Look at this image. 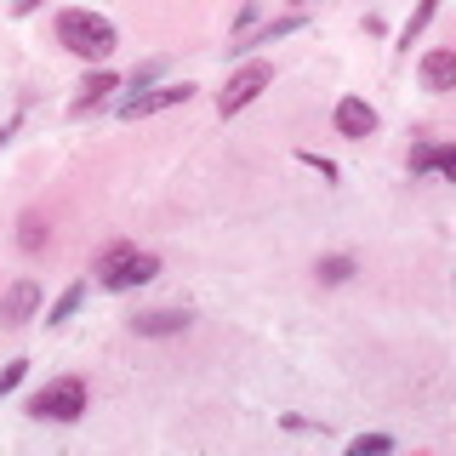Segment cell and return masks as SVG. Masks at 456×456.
<instances>
[{
  "mask_svg": "<svg viewBox=\"0 0 456 456\" xmlns=\"http://www.w3.org/2000/svg\"><path fill=\"white\" fill-rule=\"evenodd\" d=\"M92 274H97L103 291H132V285H149L154 274H160V256H154V251H137L132 240H114V246L97 251Z\"/></svg>",
  "mask_w": 456,
  "mask_h": 456,
  "instance_id": "cell-1",
  "label": "cell"
},
{
  "mask_svg": "<svg viewBox=\"0 0 456 456\" xmlns=\"http://www.w3.org/2000/svg\"><path fill=\"white\" fill-rule=\"evenodd\" d=\"M57 46L86 57V63H103V57L114 52V23L97 18V12H80L75 6V12H63V18H57Z\"/></svg>",
  "mask_w": 456,
  "mask_h": 456,
  "instance_id": "cell-2",
  "label": "cell"
},
{
  "mask_svg": "<svg viewBox=\"0 0 456 456\" xmlns=\"http://www.w3.org/2000/svg\"><path fill=\"white\" fill-rule=\"evenodd\" d=\"M28 417H40V422H75V417H86V382L80 377L46 382L40 394H28Z\"/></svg>",
  "mask_w": 456,
  "mask_h": 456,
  "instance_id": "cell-3",
  "label": "cell"
},
{
  "mask_svg": "<svg viewBox=\"0 0 456 456\" xmlns=\"http://www.w3.org/2000/svg\"><path fill=\"white\" fill-rule=\"evenodd\" d=\"M268 86H274V69H268V63H246V69H240V75L217 92V114H240L246 103H256Z\"/></svg>",
  "mask_w": 456,
  "mask_h": 456,
  "instance_id": "cell-4",
  "label": "cell"
},
{
  "mask_svg": "<svg viewBox=\"0 0 456 456\" xmlns=\"http://www.w3.org/2000/svg\"><path fill=\"white\" fill-rule=\"evenodd\" d=\"M194 97V86L183 80V86H154V92H137V97H126L120 103V120H142V114H160V109H177V103H189Z\"/></svg>",
  "mask_w": 456,
  "mask_h": 456,
  "instance_id": "cell-5",
  "label": "cell"
},
{
  "mask_svg": "<svg viewBox=\"0 0 456 456\" xmlns=\"http://www.w3.org/2000/svg\"><path fill=\"white\" fill-rule=\"evenodd\" d=\"M35 308H40V285L35 280H18L6 297H0V325H23V320H35Z\"/></svg>",
  "mask_w": 456,
  "mask_h": 456,
  "instance_id": "cell-6",
  "label": "cell"
},
{
  "mask_svg": "<svg viewBox=\"0 0 456 456\" xmlns=\"http://www.w3.org/2000/svg\"><path fill=\"white\" fill-rule=\"evenodd\" d=\"M337 132L354 137V142H365L370 132H377V109H370L365 97H342V103H337Z\"/></svg>",
  "mask_w": 456,
  "mask_h": 456,
  "instance_id": "cell-7",
  "label": "cell"
},
{
  "mask_svg": "<svg viewBox=\"0 0 456 456\" xmlns=\"http://www.w3.org/2000/svg\"><path fill=\"white\" fill-rule=\"evenodd\" d=\"M132 331L137 337H177V331H189V308H149L132 320Z\"/></svg>",
  "mask_w": 456,
  "mask_h": 456,
  "instance_id": "cell-8",
  "label": "cell"
},
{
  "mask_svg": "<svg viewBox=\"0 0 456 456\" xmlns=\"http://www.w3.org/2000/svg\"><path fill=\"white\" fill-rule=\"evenodd\" d=\"M422 86H428V92H451V86H456V52L451 46H439V52L422 57Z\"/></svg>",
  "mask_w": 456,
  "mask_h": 456,
  "instance_id": "cell-9",
  "label": "cell"
},
{
  "mask_svg": "<svg viewBox=\"0 0 456 456\" xmlns=\"http://www.w3.org/2000/svg\"><path fill=\"white\" fill-rule=\"evenodd\" d=\"M411 171H439V177H456V149H445V142H417V149H411Z\"/></svg>",
  "mask_w": 456,
  "mask_h": 456,
  "instance_id": "cell-10",
  "label": "cell"
},
{
  "mask_svg": "<svg viewBox=\"0 0 456 456\" xmlns=\"http://www.w3.org/2000/svg\"><path fill=\"white\" fill-rule=\"evenodd\" d=\"M18 246H23L28 256H40V251L52 246V223L40 217V211H23V217H18Z\"/></svg>",
  "mask_w": 456,
  "mask_h": 456,
  "instance_id": "cell-11",
  "label": "cell"
},
{
  "mask_svg": "<svg viewBox=\"0 0 456 456\" xmlns=\"http://www.w3.org/2000/svg\"><path fill=\"white\" fill-rule=\"evenodd\" d=\"M114 86H120V80H114L109 69H97V75H86V86H80V97H75V114H86V109H92V103H103V97L114 92Z\"/></svg>",
  "mask_w": 456,
  "mask_h": 456,
  "instance_id": "cell-12",
  "label": "cell"
},
{
  "mask_svg": "<svg viewBox=\"0 0 456 456\" xmlns=\"http://www.w3.org/2000/svg\"><path fill=\"white\" fill-rule=\"evenodd\" d=\"M297 28H303V18H280V23L256 28V35L246 40V46H234V52H251V46H274V40H285V35H297Z\"/></svg>",
  "mask_w": 456,
  "mask_h": 456,
  "instance_id": "cell-13",
  "label": "cell"
},
{
  "mask_svg": "<svg viewBox=\"0 0 456 456\" xmlns=\"http://www.w3.org/2000/svg\"><path fill=\"white\" fill-rule=\"evenodd\" d=\"M86 303V285H69L63 297H57V303L46 308V325H63V320H75V308Z\"/></svg>",
  "mask_w": 456,
  "mask_h": 456,
  "instance_id": "cell-14",
  "label": "cell"
},
{
  "mask_svg": "<svg viewBox=\"0 0 456 456\" xmlns=\"http://www.w3.org/2000/svg\"><path fill=\"white\" fill-rule=\"evenodd\" d=\"M314 274H320L325 285H342V280L354 274V256H342V251L337 256H320V263H314Z\"/></svg>",
  "mask_w": 456,
  "mask_h": 456,
  "instance_id": "cell-15",
  "label": "cell"
},
{
  "mask_svg": "<svg viewBox=\"0 0 456 456\" xmlns=\"http://www.w3.org/2000/svg\"><path fill=\"white\" fill-rule=\"evenodd\" d=\"M434 12H439V0H422V6H417V12H411V23H405V28H399V40H405V46H411V40H417V35H422V28H428V23H434Z\"/></svg>",
  "mask_w": 456,
  "mask_h": 456,
  "instance_id": "cell-16",
  "label": "cell"
},
{
  "mask_svg": "<svg viewBox=\"0 0 456 456\" xmlns=\"http://www.w3.org/2000/svg\"><path fill=\"white\" fill-rule=\"evenodd\" d=\"M348 451H354V456H382V451H394V434H360Z\"/></svg>",
  "mask_w": 456,
  "mask_h": 456,
  "instance_id": "cell-17",
  "label": "cell"
},
{
  "mask_svg": "<svg viewBox=\"0 0 456 456\" xmlns=\"http://www.w3.org/2000/svg\"><path fill=\"white\" fill-rule=\"evenodd\" d=\"M23 377H28V360H6V365H0V399H6L12 388H18Z\"/></svg>",
  "mask_w": 456,
  "mask_h": 456,
  "instance_id": "cell-18",
  "label": "cell"
},
{
  "mask_svg": "<svg viewBox=\"0 0 456 456\" xmlns=\"http://www.w3.org/2000/svg\"><path fill=\"white\" fill-rule=\"evenodd\" d=\"M160 69H166V63H142V69H137V75H132V86H137V92H142V86H149L154 75H160Z\"/></svg>",
  "mask_w": 456,
  "mask_h": 456,
  "instance_id": "cell-19",
  "label": "cell"
},
{
  "mask_svg": "<svg viewBox=\"0 0 456 456\" xmlns=\"http://www.w3.org/2000/svg\"><path fill=\"white\" fill-rule=\"evenodd\" d=\"M40 6V0H12V12H35Z\"/></svg>",
  "mask_w": 456,
  "mask_h": 456,
  "instance_id": "cell-20",
  "label": "cell"
},
{
  "mask_svg": "<svg viewBox=\"0 0 456 456\" xmlns=\"http://www.w3.org/2000/svg\"><path fill=\"white\" fill-rule=\"evenodd\" d=\"M0 142H6V132H0Z\"/></svg>",
  "mask_w": 456,
  "mask_h": 456,
  "instance_id": "cell-21",
  "label": "cell"
}]
</instances>
